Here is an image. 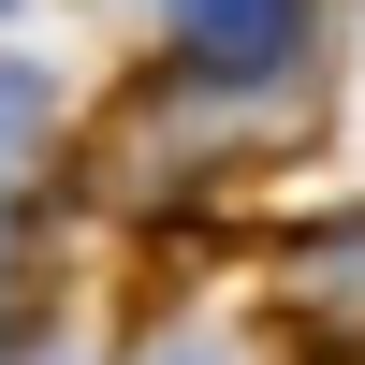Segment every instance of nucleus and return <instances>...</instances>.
<instances>
[{"mask_svg": "<svg viewBox=\"0 0 365 365\" xmlns=\"http://www.w3.org/2000/svg\"><path fill=\"white\" fill-rule=\"evenodd\" d=\"M175 29H190L205 73H278L292 29H307V0H175Z\"/></svg>", "mask_w": 365, "mask_h": 365, "instance_id": "obj_2", "label": "nucleus"}, {"mask_svg": "<svg viewBox=\"0 0 365 365\" xmlns=\"http://www.w3.org/2000/svg\"><path fill=\"white\" fill-rule=\"evenodd\" d=\"M278 292H292V322H307L322 351H365V205H351V220H322V234H292Z\"/></svg>", "mask_w": 365, "mask_h": 365, "instance_id": "obj_1", "label": "nucleus"}, {"mask_svg": "<svg viewBox=\"0 0 365 365\" xmlns=\"http://www.w3.org/2000/svg\"><path fill=\"white\" fill-rule=\"evenodd\" d=\"M44 146H58V88L29 73V58H0V220L44 190Z\"/></svg>", "mask_w": 365, "mask_h": 365, "instance_id": "obj_3", "label": "nucleus"}, {"mask_svg": "<svg viewBox=\"0 0 365 365\" xmlns=\"http://www.w3.org/2000/svg\"><path fill=\"white\" fill-rule=\"evenodd\" d=\"M0 322H15V292H0Z\"/></svg>", "mask_w": 365, "mask_h": 365, "instance_id": "obj_4", "label": "nucleus"}]
</instances>
